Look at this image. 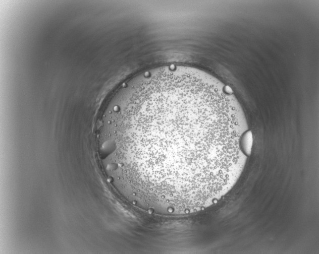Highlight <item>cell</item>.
Segmentation results:
<instances>
[{
	"label": "cell",
	"mask_w": 319,
	"mask_h": 254,
	"mask_svg": "<svg viewBox=\"0 0 319 254\" xmlns=\"http://www.w3.org/2000/svg\"><path fill=\"white\" fill-rule=\"evenodd\" d=\"M248 132L230 88L198 69L171 66L121 87L99 136L105 171L124 199L182 215L209 207L233 187L247 159Z\"/></svg>",
	"instance_id": "1"
}]
</instances>
